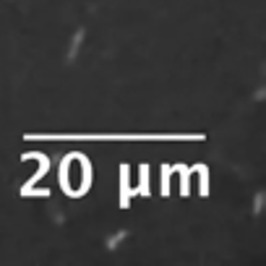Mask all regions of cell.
<instances>
[{
    "label": "cell",
    "mask_w": 266,
    "mask_h": 266,
    "mask_svg": "<svg viewBox=\"0 0 266 266\" xmlns=\"http://www.w3.org/2000/svg\"><path fill=\"white\" fill-rule=\"evenodd\" d=\"M149 172H152L149 165H138V183H141V186L136 188V193H144V196L152 193V191H149Z\"/></svg>",
    "instance_id": "obj_5"
},
{
    "label": "cell",
    "mask_w": 266,
    "mask_h": 266,
    "mask_svg": "<svg viewBox=\"0 0 266 266\" xmlns=\"http://www.w3.org/2000/svg\"><path fill=\"white\" fill-rule=\"evenodd\" d=\"M131 238V230L128 227H120V230H115V233H110L107 238H105V251L107 253H115V251H120V246L125 240Z\"/></svg>",
    "instance_id": "obj_2"
},
{
    "label": "cell",
    "mask_w": 266,
    "mask_h": 266,
    "mask_svg": "<svg viewBox=\"0 0 266 266\" xmlns=\"http://www.w3.org/2000/svg\"><path fill=\"white\" fill-rule=\"evenodd\" d=\"M264 209H266V193H264V191H256V193H253V201H251V214L259 219V217L264 214Z\"/></svg>",
    "instance_id": "obj_4"
},
{
    "label": "cell",
    "mask_w": 266,
    "mask_h": 266,
    "mask_svg": "<svg viewBox=\"0 0 266 266\" xmlns=\"http://www.w3.org/2000/svg\"><path fill=\"white\" fill-rule=\"evenodd\" d=\"M128 172H131V167L128 165H120V206L123 209H128V199H131V193H136L133 188H131V183H128Z\"/></svg>",
    "instance_id": "obj_3"
},
{
    "label": "cell",
    "mask_w": 266,
    "mask_h": 266,
    "mask_svg": "<svg viewBox=\"0 0 266 266\" xmlns=\"http://www.w3.org/2000/svg\"><path fill=\"white\" fill-rule=\"evenodd\" d=\"M264 97H266V89L264 86H259L256 91H253V102H264Z\"/></svg>",
    "instance_id": "obj_6"
},
{
    "label": "cell",
    "mask_w": 266,
    "mask_h": 266,
    "mask_svg": "<svg viewBox=\"0 0 266 266\" xmlns=\"http://www.w3.org/2000/svg\"><path fill=\"white\" fill-rule=\"evenodd\" d=\"M52 219H55L57 225H63V222H65V214H63V212H52Z\"/></svg>",
    "instance_id": "obj_7"
},
{
    "label": "cell",
    "mask_w": 266,
    "mask_h": 266,
    "mask_svg": "<svg viewBox=\"0 0 266 266\" xmlns=\"http://www.w3.org/2000/svg\"><path fill=\"white\" fill-rule=\"evenodd\" d=\"M84 39H86V29H76L68 39V47H65V65H73L78 60V52L84 47Z\"/></svg>",
    "instance_id": "obj_1"
}]
</instances>
